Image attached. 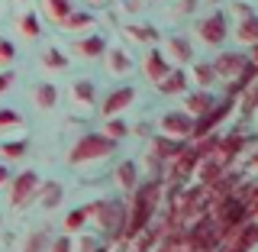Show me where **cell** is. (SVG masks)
Here are the masks:
<instances>
[{"instance_id": "cell-12", "label": "cell", "mask_w": 258, "mask_h": 252, "mask_svg": "<svg viewBox=\"0 0 258 252\" xmlns=\"http://www.w3.org/2000/svg\"><path fill=\"white\" fill-rule=\"evenodd\" d=\"M36 104H39L42 110H52L55 104H58V87L48 84V81H45V84H39V87H36Z\"/></svg>"}, {"instance_id": "cell-5", "label": "cell", "mask_w": 258, "mask_h": 252, "mask_svg": "<svg viewBox=\"0 0 258 252\" xmlns=\"http://www.w3.org/2000/svg\"><path fill=\"white\" fill-rule=\"evenodd\" d=\"M136 100V87H116L107 100H103V117H116L119 110H126Z\"/></svg>"}, {"instance_id": "cell-14", "label": "cell", "mask_w": 258, "mask_h": 252, "mask_svg": "<svg viewBox=\"0 0 258 252\" xmlns=\"http://www.w3.org/2000/svg\"><path fill=\"white\" fill-rule=\"evenodd\" d=\"M20 32L26 39H39V36H42V23H39V16L36 13H23L20 16Z\"/></svg>"}, {"instance_id": "cell-23", "label": "cell", "mask_w": 258, "mask_h": 252, "mask_svg": "<svg viewBox=\"0 0 258 252\" xmlns=\"http://www.w3.org/2000/svg\"><path fill=\"white\" fill-rule=\"evenodd\" d=\"M126 133H129V126L123 123V120H116V117H107V136H110V139H123Z\"/></svg>"}, {"instance_id": "cell-7", "label": "cell", "mask_w": 258, "mask_h": 252, "mask_svg": "<svg viewBox=\"0 0 258 252\" xmlns=\"http://www.w3.org/2000/svg\"><path fill=\"white\" fill-rule=\"evenodd\" d=\"M75 52H78V55H84V59H97V55L107 52V39H103V36L78 39V42H75Z\"/></svg>"}, {"instance_id": "cell-18", "label": "cell", "mask_w": 258, "mask_h": 252, "mask_svg": "<svg viewBox=\"0 0 258 252\" xmlns=\"http://www.w3.org/2000/svg\"><path fill=\"white\" fill-rule=\"evenodd\" d=\"M42 62H45V68H52V71H61V68H68V55H61L58 48H45Z\"/></svg>"}, {"instance_id": "cell-15", "label": "cell", "mask_w": 258, "mask_h": 252, "mask_svg": "<svg viewBox=\"0 0 258 252\" xmlns=\"http://www.w3.org/2000/svg\"><path fill=\"white\" fill-rule=\"evenodd\" d=\"M87 26H94V16L91 13H75V10H71L61 20V29H87Z\"/></svg>"}, {"instance_id": "cell-9", "label": "cell", "mask_w": 258, "mask_h": 252, "mask_svg": "<svg viewBox=\"0 0 258 252\" xmlns=\"http://www.w3.org/2000/svg\"><path fill=\"white\" fill-rule=\"evenodd\" d=\"M210 107H213V94H207V91H197V94L187 97V113L190 117H204Z\"/></svg>"}, {"instance_id": "cell-31", "label": "cell", "mask_w": 258, "mask_h": 252, "mask_svg": "<svg viewBox=\"0 0 258 252\" xmlns=\"http://www.w3.org/2000/svg\"><path fill=\"white\" fill-rule=\"evenodd\" d=\"M13 71H0V94H4V91H10V84H13Z\"/></svg>"}, {"instance_id": "cell-32", "label": "cell", "mask_w": 258, "mask_h": 252, "mask_svg": "<svg viewBox=\"0 0 258 252\" xmlns=\"http://www.w3.org/2000/svg\"><path fill=\"white\" fill-rule=\"evenodd\" d=\"M52 252H71V239H68V236L55 239V242H52Z\"/></svg>"}, {"instance_id": "cell-33", "label": "cell", "mask_w": 258, "mask_h": 252, "mask_svg": "<svg viewBox=\"0 0 258 252\" xmlns=\"http://www.w3.org/2000/svg\"><path fill=\"white\" fill-rule=\"evenodd\" d=\"M10 178H13V172H10V168H7V165H0V184H7V181H10Z\"/></svg>"}, {"instance_id": "cell-21", "label": "cell", "mask_w": 258, "mask_h": 252, "mask_svg": "<svg viewBox=\"0 0 258 252\" xmlns=\"http://www.w3.org/2000/svg\"><path fill=\"white\" fill-rule=\"evenodd\" d=\"M116 175H119V184H123L126 191H133V188H136V165H133V162H123Z\"/></svg>"}, {"instance_id": "cell-24", "label": "cell", "mask_w": 258, "mask_h": 252, "mask_svg": "<svg viewBox=\"0 0 258 252\" xmlns=\"http://www.w3.org/2000/svg\"><path fill=\"white\" fill-rule=\"evenodd\" d=\"M45 242H48V230H39V233H32V236H29V242H26V249H23V252H42Z\"/></svg>"}, {"instance_id": "cell-35", "label": "cell", "mask_w": 258, "mask_h": 252, "mask_svg": "<svg viewBox=\"0 0 258 252\" xmlns=\"http://www.w3.org/2000/svg\"><path fill=\"white\" fill-rule=\"evenodd\" d=\"M91 4H94V7H103V4H107V0H91Z\"/></svg>"}, {"instance_id": "cell-25", "label": "cell", "mask_w": 258, "mask_h": 252, "mask_svg": "<svg viewBox=\"0 0 258 252\" xmlns=\"http://www.w3.org/2000/svg\"><path fill=\"white\" fill-rule=\"evenodd\" d=\"M16 59V45L7 36H0V65H10Z\"/></svg>"}, {"instance_id": "cell-13", "label": "cell", "mask_w": 258, "mask_h": 252, "mask_svg": "<svg viewBox=\"0 0 258 252\" xmlns=\"http://www.w3.org/2000/svg\"><path fill=\"white\" fill-rule=\"evenodd\" d=\"M168 48H171V55L177 62H190L194 59V48H190V42L184 36H171V39H168Z\"/></svg>"}, {"instance_id": "cell-26", "label": "cell", "mask_w": 258, "mask_h": 252, "mask_svg": "<svg viewBox=\"0 0 258 252\" xmlns=\"http://www.w3.org/2000/svg\"><path fill=\"white\" fill-rule=\"evenodd\" d=\"M194 75H197V81H200V87H207V84H213L216 71H213V65H197V68H194Z\"/></svg>"}, {"instance_id": "cell-17", "label": "cell", "mask_w": 258, "mask_h": 252, "mask_svg": "<svg viewBox=\"0 0 258 252\" xmlns=\"http://www.w3.org/2000/svg\"><path fill=\"white\" fill-rule=\"evenodd\" d=\"M29 152V142L26 139H16V142H4L0 145V156L4 159H23Z\"/></svg>"}, {"instance_id": "cell-19", "label": "cell", "mask_w": 258, "mask_h": 252, "mask_svg": "<svg viewBox=\"0 0 258 252\" xmlns=\"http://www.w3.org/2000/svg\"><path fill=\"white\" fill-rule=\"evenodd\" d=\"M94 214V207H78V210H71L68 214V220H64V226H68V230H81V226L87 223V217Z\"/></svg>"}, {"instance_id": "cell-34", "label": "cell", "mask_w": 258, "mask_h": 252, "mask_svg": "<svg viewBox=\"0 0 258 252\" xmlns=\"http://www.w3.org/2000/svg\"><path fill=\"white\" fill-rule=\"evenodd\" d=\"M194 7H197V0H184V7H181V10H187V13H190Z\"/></svg>"}, {"instance_id": "cell-27", "label": "cell", "mask_w": 258, "mask_h": 252, "mask_svg": "<svg viewBox=\"0 0 258 252\" xmlns=\"http://www.w3.org/2000/svg\"><path fill=\"white\" fill-rule=\"evenodd\" d=\"M184 145L174 142V139H158V156H181Z\"/></svg>"}, {"instance_id": "cell-20", "label": "cell", "mask_w": 258, "mask_h": 252, "mask_svg": "<svg viewBox=\"0 0 258 252\" xmlns=\"http://www.w3.org/2000/svg\"><path fill=\"white\" fill-rule=\"evenodd\" d=\"M110 68H113V71H119V75L133 68V62H129V55L123 52V48H110Z\"/></svg>"}, {"instance_id": "cell-16", "label": "cell", "mask_w": 258, "mask_h": 252, "mask_svg": "<svg viewBox=\"0 0 258 252\" xmlns=\"http://www.w3.org/2000/svg\"><path fill=\"white\" fill-rule=\"evenodd\" d=\"M236 32H239V39H242L245 45H252V42H255V36H258V23H255V16L248 13L245 20L239 23V29H236Z\"/></svg>"}, {"instance_id": "cell-28", "label": "cell", "mask_w": 258, "mask_h": 252, "mask_svg": "<svg viewBox=\"0 0 258 252\" xmlns=\"http://www.w3.org/2000/svg\"><path fill=\"white\" fill-rule=\"evenodd\" d=\"M45 197H42V204L45 207H55V204H58V200H61V188H58V184H45Z\"/></svg>"}, {"instance_id": "cell-22", "label": "cell", "mask_w": 258, "mask_h": 252, "mask_svg": "<svg viewBox=\"0 0 258 252\" xmlns=\"http://www.w3.org/2000/svg\"><path fill=\"white\" fill-rule=\"evenodd\" d=\"M75 100L84 104V107L94 104V84H91V81H78V84H75Z\"/></svg>"}, {"instance_id": "cell-10", "label": "cell", "mask_w": 258, "mask_h": 252, "mask_svg": "<svg viewBox=\"0 0 258 252\" xmlns=\"http://www.w3.org/2000/svg\"><path fill=\"white\" fill-rule=\"evenodd\" d=\"M42 7H45V13L52 16V23H58V26H61L64 16L75 10V4H71V0H42Z\"/></svg>"}, {"instance_id": "cell-8", "label": "cell", "mask_w": 258, "mask_h": 252, "mask_svg": "<svg viewBox=\"0 0 258 252\" xmlns=\"http://www.w3.org/2000/svg\"><path fill=\"white\" fill-rule=\"evenodd\" d=\"M155 84H158L161 94H181L184 87H187V75H184V71H168V75L158 78Z\"/></svg>"}, {"instance_id": "cell-4", "label": "cell", "mask_w": 258, "mask_h": 252, "mask_svg": "<svg viewBox=\"0 0 258 252\" xmlns=\"http://www.w3.org/2000/svg\"><path fill=\"white\" fill-rule=\"evenodd\" d=\"M161 129L165 133H171V136H190V129H194V117L187 110H174V113H165L161 117Z\"/></svg>"}, {"instance_id": "cell-30", "label": "cell", "mask_w": 258, "mask_h": 252, "mask_svg": "<svg viewBox=\"0 0 258 252\" xmlns=\"http://www.w3.org/2000/svg\"><path fill=\"white\" fill-rule=\"evenodd\" d=\"M129 36H133V39H145V42H149V39H155V29H152V26H139V29L129 26Z\"/></svg>"}, {"instance_id": "cell-1", "label": "cell", "mask_w": 258, "mask_h": 252, "mask_svg": "<svg viewBox=\"0 0 258 252\" xmlns=\"http://www.w3.org/2000/svg\"><path fill=\"white\" fill-rule=\"evenodd\" d=\"M113 149H116V139L91 133V136H84V139L71 149V162L78 165V162H87V159H103V156H110Z\"/></svg>"}, {"instance_id": "cell-6", "label": "cell", "mask_w": 258, "mask_h": 252, "mask_svg": "<svg viewBox=\"0 0 258 252\" xmlns=\"http://www.w3.org/2000/svg\"><path fill=\"white\" fill-rule=\"evenodd\" d=\"M168 71H171V65H168V59L158 52V48H152V52L145 55V75H149L152 81H158V78H165Z\"/></svg>"}, {"instance_id": "cell-11", "label": "cell", "mask_w": 258, "mask_h": 252, "mask_svg": "<svg viewBox=\"0 0 258 252\" xmlns=\"http://www.w3.org/2000/svg\"><path fill=\"white\" fill-rule=\"evenodd\" d=\"M242 65H245V59H239V55H220L213 62V71L216 75H236V71H242Z\"/></svg>"}, {"instance_id": "cell-3", "label": "cell", "mask_w": 258, "mask_h": 252, "mask_svg": "<svg viewBox=\"0 0 258 252\" xmlns=\"http://www.w3.org/2000/svg\"><path fill=\"white\" fill-rule=\"evenodd\" d=\"M10 181H13V204H26L39 188V175L36 172H23V175L10 178Z\"/></svg>"}, {"instance_id": "cell-2", "label": "cell", "mask_w": 258, "mask_h": 252, "mask_svg": "<svg viewBox=\"0 0 258 252\" xmlns=\"http://www.w3.org/2000/svg\"><path fill=\"white\" fill-rule=\"evenodd\" d=\"M197 32H200V39H204L207 45H220L223 39H226V16L216 10V13H210V16H204L200 20V26H197Z\"/></svg>"}, {"instance_id": "cell-29", "label": "cell", "mask_w": 258, "mask_h": 252, "mask_svg": "<svg viewBox=\"0 0 258 252\" xmlns=\"http://www.w3.org/2000/svg\"><path fill=\"white\" fill-rule=\"evenodd\" d=\"M23 123V117L16 110H0V129L4 126H20Z\"/></svg>"}]
</instances>
